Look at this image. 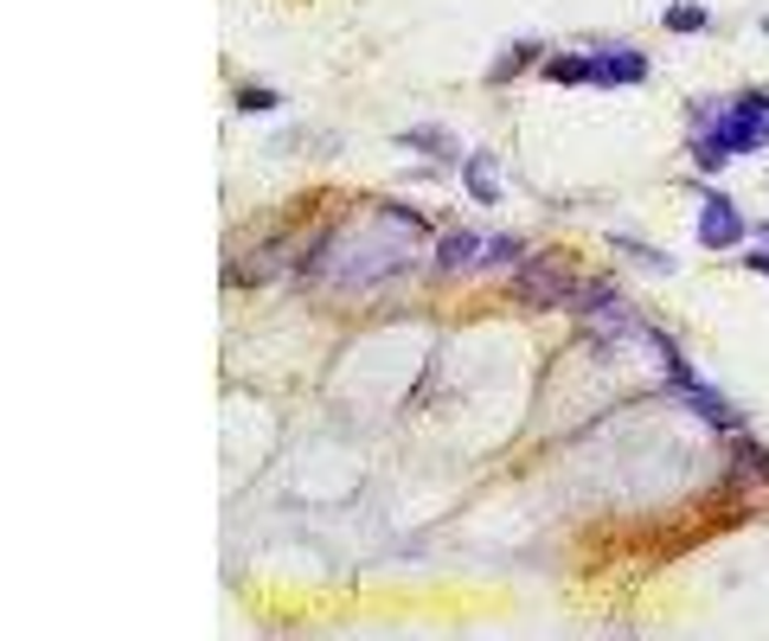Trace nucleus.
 <instances>
[{
    "label": "nucleus",
    "mask_w": 769,
    "mask_h": 641,
    "mask_svg": "<svg viewBox=\"0 0 769 641\" xmlns=\"http://www.w3.org/2000/svg\"><path fill=\"white\" fill-rule=\"evenodd\" d=\"M750 269H757V276H769V251H750Z\"/></svg>",
    "instance_id": "16"
},
{
    "label": "nucleus",
    "mask_w": 769,
    "mask_h": 641,
    "mask_svg": "<svg viewBox=\"0 0 769 641\" xmlns=\"http://www.w3.org/2000/svg\"><path fill=\"white\" fill-rule=\"evenodd\" d=\"M609 244H616L623 257H635V264H641V269H655V276H673V257H667V251H655V244H635L628 231H616Z\"/></svg>",
    "instance_id": "10"
},
{
    "label": "nucleus",
    "mask_w": 769,
    "mask_h": 641,
    "mask_svg": "<svg viewBox=\"0 0 769 641\" xmlns=\"http://www.w3.org/2000/svg\"><path fill=\"white\" fill-rule=\"evenodd\" d=\"M469 192L487 199V206L501 199V167H494V154H469Z\"/></svg>",
    "instance_id": "9"
},
{
    "label": "nucleus",
    "mask_w": 769,
    "mask_h": 641,
    "mask_svg": "<svg viewBox=\"0 0 769 641\" xmlns=\"http://www.w3.org/2000/svg\"><path fill=\"white\" fill-rule=\"evenodd\" d=\"M513 283H519V302L526 308H564L578 296V276L558 264V257H526V264L513 269Z\"/></svg>",
    "instance_id": "3"
},
{
    "label": "nucleus",
    "mask_w": 769,
    "mask_h": 641,
    "mask_svg": "<svg viewBox=\"0 0 769 641\" xmlns=\"http://www.w3.org/2000/svg\"><path fill=\"white\" fill-rule=\"evenodd\" d=\"M532 58H539V45H532V38L507 45V52H501V58L487 65V84H513V71H519V65H532Z\"/></svg>",
    "instance_id": "11"
},
{
    "label": "nucleus",
    "mask_w": 769,
    "mask_h": 641,
    "mask_svg": "<svg viewBox=\"0 0 769 641\" xmlns=\"http://www.w3.org/2000/svg\"><path fill=\"white\" fill-rule=\"evenodd\" d=\"M737 237H744V212H737L725 192H705L699 199V244L705 251H732Z\"/></svg>",
    "instance_id": "5"
},
{
    "label": "nucleus",
    "mask_w": 769,
    "mask_h": 641,
    "mask_svg": "<svg viewBox=\"0 0 769 641\" xmlns=\"http://www.w3.org/2000/svg\"><path fill=\"white\" fill-rule=\"evenodd\" d=\"M410 237H417V231H398L392 244H385V231H347V237H333L321 276L340 283V289H366V283L404 276V269H410Z\"/></svg>",
    "instance_id": "1"
},
{
    "label": "nucleus",
    "mask_w": 769,
    "mask_h": 641,
    "mask_svg": "<svg viewBox=\"0 0 769 641\" xmlns=\"http://www.w3.org/2000/svg\"><path fill=\"white\" fill-rule=\"evenodd\" d=\"M660 26H667V33H705V26H712V13H705L699 0H673V7L660 13Z\"/></svg>",
    "instance_id": "8"
},
{
    "label": "nucleus",
    "mask_w": 769,
    "mask_h": 641,
    "mask_svg": "<svg viewBox=\"0 0 769 641\" xmlns=\"http://www.w3.org/2000/svg\"><path fill=\"white\" fill-rule=\"evenodd\" d=\"M641 77H648V52H635V45H596L590 52V84H603V90H623Z\"/></svg>",
    "instance_id": "4"
},
{
    "label": "nucleus",
    "mask_w": 769,
    "mask_h": 641,
    "mask_svg": "<svg viewBox=\"0 0 769 641\" xmlns=\"http://www.w3.org/2000/svg\"><path fill=\"white\" fill-rule=\"evenodd\" d=\"M519 237H494V244H481V269H519Z\"/></svg>",
    "instance_id": "13"
},
{
    "label": "nucleus",
    "mask_w": 769,
    "mask_h": 641,
    "mask_svg": "<svg viewBox=\"0 0 769 641\" xmlns=\"http://www.w3.org/2000/svg\"><path fill=\"white\" fill-rule=\"evenodd\" d=\"M238 110H276V90H238Z\"/></svg>",
    "instance_id": "15"
},
{
    "label": "nucleus",
    "mask_w": 769,
    "mask_h": 641,
    "mask_svg": "<svg viewBox=\"0 0 769 641\" xmlns=\"http://www.w3.org/2000/svg\"><path fill=\"white\" fill-rule=\"evenodd\" d=\"M693 135H712L725 154L769 148V97L763 90H744V97H732V103H718L705 122H693Z\"/></svg>",
    "instance_id": "2"
},
{
    "label": "nucleus",
    "mask_w": 769,
    "mask_h": 641,
    "mask_svg": "<svg viewBox=\"0 0 769 641\" xmlns=\"http://www.w3.org/2000/svg\"><path fill=\"white\" fill-rule=\"evenodd\" d=\"M546 77L551 84H590V52H558V58H546Z\"/></svg>",
    "instance_id": "12"
},
{
    "label": "nucleus",
    "mask_w": 769,
    "mask_h": 641,
    "mask_svg": "<svg viewBox=\"0 0 769 641\" xmlns=\"http://www.w3.org/2000/svg\"><path fill=\"white\" fill-rule=\"evenodd\" d=\"M763 237H769V225H763Z\"/></svg>",
    "instance_id": "17"
},
{
    "label": "nucleus",
    "mask_w": 769,
    "mask_h": 641,
    "mask_svg": "<svg viewBox=\"0 0 769 641\" xmlns=\"http://www.w3.org/2000/svg\"><path fill=\"white\" fill-rule=\"evenodd\" d=\"M398 142L417 148V154H430V161H462V142H455L449 129H404Z\"/></svg>",
    "instance_id": "7"
},
{
    "label": "nucleus",
    "mask_w": 769,
    "mask_h": 641,
    "mask_svg": "<svg viewBox=\"0 0 769 641\" xmlns=\"http://www.w3.org/2000/svg\"><path fill=\"white\" fill-rule=\"evenodd\" d=\"M737 462H744V468H757V475H763V482H769V455L757 450L750 436H737Z\"/></svg>",
    "instance_id": "14"
},
{
    "label": "nucleus",
    "mask_w": 769,
    "mask_h": 641,
    "mask_svg": "<svg viewBox=\"0 0 769 641\" xmlns=\"http://www.w3.org/2000/svg\"><path fill=\"white\" fill-rule=\"evenodd\" d=\"M481 244H487L481 231H449V237L437 244V269L449 276V269H469V264H481Z\"/></svg>",
    "instance_id": "6"
}]
</instances>
